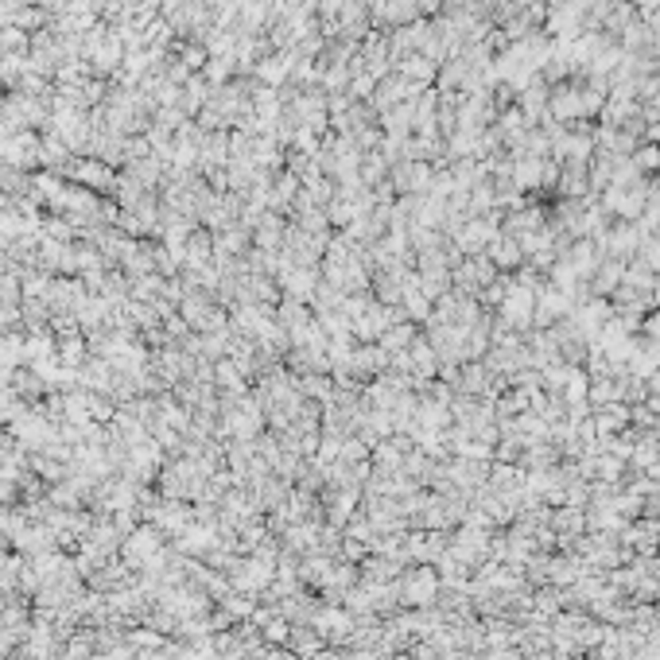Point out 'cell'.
<instances>
[{
    "label": "cell",
    "instance_id": "6da1fadb",
    "mask_svg": "<svg viewBox=\"0 0 660 660\" xmlns=\"http://www.w3.org/2000/svg\"><path fill=\"white\" fill-rule=\"evenodd\" d=\"M641 163H645V168H656V163H660V152H653V148H649V152H641Z\"/></svg>",
    "mask_w": 660,
    "mask_h": 660
},
{
    "label": "cell",
    "instance_id": "7a4b0ae2",
    "mask_svg": "<svg viewBox=\"0 0 660 660\" xmlns=\"http://www.w3.org/2000/svg\"><path fill=\"white\" fill-rule=\"evenodd\" d=\"M637 5H641V8H645V12H653V8H656V5H660V0H637Z\"/></svg>",
    "mask_w": 660,
    "mask_h": 660
}]
</instances>
